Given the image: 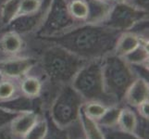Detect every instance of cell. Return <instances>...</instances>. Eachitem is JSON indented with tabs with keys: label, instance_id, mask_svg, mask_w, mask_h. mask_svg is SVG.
I'll return each instance as SVG.
<instances>
[{
	"label": "cell",
	"instance_id": "obj_17",
	"mask_svg": "<svg viewBox=\"0 0 149 139\" xmlns=\"http://www.w3.org/2000/svg\"><path fill=\"white\" fill-rule=\"evenodd\" d=\"M69 12L76 22L85 23L88 17V6L85 0H70L68 2Z\"/></svg>",
	"mask_w": 149,
	"mask_h": 139
},
{
	"label": "cell",
	"instance_id": "obj_24",
	"mask_svg": "<svg viewBox=\"0 0 149 139\" xmlns=\"http://www.w3.org/2000/svg\"><path fill=\"white\" fill-rule=\"evenodd\" d=\"M19 113L20 112H16V111H13V110H10L0 107V128L8 124V122H11V121L19 114Z\"/></svg>",
	"mask_w": 149,
	"mask_h": 139
},
{
	"label": "cell",
	"instance_id": "obj_2",
	"mask_svg": "<svg viewBox=\"0 0 149 139\" xmlns=\"http://www.w3.org/2000/svg\"><path fill=\"white\" fill-rule=\"evenodd\" d=\"M42 45L37 56L38 65L42 68L50 82L61 86L70 85L75 74L84 65L86 60L77 57L62 46L35 38Z\"/></svg>",
	"mask_w": 149,
	"mask_h": 139
},
{
	"label": "cell",
	"instance_id": "obj_3",
	"mask_svg": "<svg viewBox=\"0 0 149 139\" xmlns=\"http://www.w3.org/2000/svg\"><path fill=\"white\" fill-rule=\"evenodd\" d=\"M102 76L106 94L113 100L123 99L136 76L129 64L120 57L109 54L101 59Z\"/></svg>",
	"mask_w": 149,
	"mask_h": 139
},
{
	"label": "cell",
	"instance_id": "obj_15",
	"mask_svg": "<svg viewBox=\"0 0 149 139\" xmlns=\"http://www.w3.org/2000/svg\"><path fill=\"white\" fill-rule=\"evenodd\" d=\"M148 44L146 43H142L137 48L122 57L125 62L130 66L148 65Z\"/></svg>",
	"mask_w": 149,
	"mask_h": 139
},
{
	"label": "cell",
	"instance_id": "obj_13",
	"mask_svg": "<svg viewBox=\"0 0 149 139\" xmlns=\"http://www.w3.org/2000/svg\"><path fill=\"white\" fill-rule=\"evenodd\" d=\"M37 122L38 115L33 111L20 112L11 121V133L16 136H24Z\"/></svg>",
	"mask_w": 149,
	"mask_h": 139
},
{
	"label": "cell",
	"instance_id": "obj_16",
	"mask_svg": "<svg viewBox=\"0 0 149 139\" xmlns=\"http://www.w3.org/2000/svg\"><path fill=\"white\" fill-rule=\"evenodd\" d=\"M22 95L29 98H35L42 92V83L35 76H26L20 84Z\"/></svg>",
	"mask_w": 149,
	"mask_h": 139
},
{
	"label": "cell",
	"instance_id": "obj_25",
	"mask_svg": "<svg viewBox=\"0 0 149 139\" xmlns=\"http://www.w3.org/2000/svg\"><path fill=\"white\" fill-rule=\"evenodd\" d=\"M121 1L125 2L126 4L130 5V6L139 9V10H143V11L148 12L149 0H121Z\"/></svg>",
	"mask_w": 149,
	"mask_h": 139
},
{
	"label": "cell",
	"instance_id": "obj_30",
	"mask_svg": "<svg viewBox=\"0 0 149 139\" xmlns=\"http://www.w3.org/2000/svg\"><path fill=\"white\" fill-rule=\"evenodd\" d=\"M0 139H2V136H1V135H0Z\"/></svg>",
	"mask_w": 149,
	"mask_h": 139
},
{
	"label": "cell",
	"instance_id": "obj_29",
	"mask_svg": "<svg viewBox=\"0 0 149 139\" xmlns=\"http://www.w3.org/2000/svg\"><path fill=\"white\" fill-rule=\"evenodd\" d=\"M106 1H110V2H115L117 0H106Z\"/></svg>",
	"mask_w": 149,
	"mask_h": 139
},
{
	"label": "cell",
	"instance_id": "obj_1",
	"mask_svg": "<svg viewBox=\"0 0 149 139\" xmlns=\"http://www.w3.org/2000/svg\"><path fill=\"white\" fill-rule=\"evenodd\" d=\"M121 33L100 24H80L55 37L37 38L62 46L86 61L100 59L113 53Z\"/></svg>",
	"mask_w": 149,
	"mask_h": 139
},
{
	"label": "cell",
	"instance_id": "obj_23",
	"mask_svg": "<svg viewBox=\"0 0 149 139\" xmlns=\"http://www.w3.org/2000/svg\"><path fill=\"white\" fill-rule=\"evenodd\" d=\"M48 133V125L45 121L37 122L26 135L24 139H45Z\"/></svg>",
	"mask_w": 149,
	"mask_h": 139
},
{
	"label": "cell",
	"instance_id": "obj_14",
	"mask_svg": "<svg viewBox=\"0 0 149 139\" xmlns=\"http://www.w3.org/2000/svg\"><path fill=\"white\" fill-rule=\"evenodd\" d=\"M142 43L148 44V42L143 41L139 36H137L136 34L131 32H128V31L127 32H122L120 34L119 38L117 39L113 54L122 58V57H124L125 55L129 54L135 48H137Z\"/></svg>",
	"mask_w": 149,
	"mask_h": 139
},
{
	"label": "cell",
	"instance_id": "obj_27",
	"mask_svg": "<svg viewBox=\"0 0 149 139\" xmlns=\"http://www.w3.org/2000/svg\"><path fill=\"white\" fill-rule=\"evenodd\" d=\"M138 110H139V113L141 114L142 118L148 120V117H149V112H148L149 104H148V100L146 101V102H143V103H142L141 105L138 106Z\"/></svg>",
	"mask_w": 149,
	"mask_h": 139
},
{
	"label": "cell",
	"instance_id": "obj_28",
	"mask_svg": "<svg viewBox=\"0 0 149 139\" xmlns=\"http://www.w3.org/2000/svg\"><path fill=\"white\" fill-rule=\"evenodd\" d=\"M47 138L45 139H69V136L68 135L65 133V132H62V131H54L52 133H50V135H47L45 136Z\"/></svg>",
	"mask_w": 149,
	"mask_h": 139
},
{
	"label": "cell",
	"instance_id": "obj_18",
	"mask_svg": "<svg viewBox=\"0 0 149 139\" xmlns=\"http://www.w3.org/2000/svg\"><path fill=\"white\" fill-rule=\"evenodd\" d=\"M79 117L81 119V124H83L84 131L87 136V139H105V136L103 133L97 126L96 122L94 121V119L87 117L84 113L80 111Z\"/></svg>",
	"mask_w": 149,
	"mask_h": 139
},
{
	"label": "cell",
	"instance_id": "obj_20",
	"mask_svg": "<svg viewBox=\"0 0 149 139\" xmlns=\"http://www.w3.org/2000/svg\"><path fill=\"white\" fill-rule=\"evenodd\" d=\"M81 111L91 119H100L107 111V108L99 101H88L81 106Z\"/></svg>",
	"mask_w": 149,
	"mask_h": 139
},
{
	"label": "cell",
	"instance_id": "obj_6",
	"mask_svg": "<svg viewBox=\"0 0 149 139\" xmlns=\"http://www.w3.org/2000/svg\"><path fill=\"white\" fill-rule=\"evenodd\" d=\"M80 23L71 17L66 0H51L43 25L33 37L48 38L63 34Z\"/></svg>",
	"mask_w": 149,
	"mask_h": 139
},
{
	"label": "cell",
	"instance_id": "obj_11",
	"mask_svg": "<svg viewBox=\"0 0 149 139\" xmlns=\"http://www.w3.org/2000/svg\"><path fill=\"white\" fill-rule=\"evenodd\" d=\"M148 82L142 78H136L127 89L123 99L131 106L138 107L148 100Z\"/></svg>",
	"mask_w": 149,
	"mask_h": 139
},
{
	"label": "cell",
	"instance_id": "obj_26",
	"mask_svg": "<svg viewBox=\"0 0 149 139\" xmlns=\"http://www.w3.org/2000/svg\"><path fill=\"white\" fill-rule=\"evenodd\" d=\"M105 139H141L139 137H136L126 132H117V133H109V135H107Z\"/></svg>",
	"mask_w": 149,
	"mask_h": 139
},
{
	"label": "cell",
	"instance_id": "obj_5",
	"mask_svg": "<svg viewBox=\"0 0 149 139\" xmlns=\"http://www.w3.org/2000/svg\"><path fill=\"white\" fill-rule=\"evenodd\" d=\"M84 98L70 85L59 87L51 104V115L59 127L71 124L79 118Z\"/></svg>",
	"mask_w": 149,
	"mask_h": 139
},
{
	"label": "cell",
	"instance_id": "obj_31",
	"mask_svg": "<svg viewBox=\"0 0 149 139\" xmlns=\"http://www.w3.org/2000/svg\"><path fill=\"white\" fill-rule=\"evenodd\" d=\"M66 1H67V2H69V1H70V0H66Z\"/></svg>",
	"mask_w": 149,
	"mask_h": 139
},
{
	"label": "cell",
	"instance_id": "obj_10",
	"mask_svg": "<svg viewBox=\"0 0 149 139\" xmlns=\"http://www.w3.org/2000/svg\"><path fill=\"white\" fill-rule=\"evenodd\" d=\"M25 47L23 37L11 31L0 32V59L22 55Z\"/></svg>",
	"mask_w": 149,
	"mask_h": 139
},
{
	"label": "cell",
	"instance_id": "obj_12",
	"mask_svg": "<svg viewBox=\"0 0 149 139\" xmlns=\"http://www.w3.org/2000/svg\"><path fill=\"white\" fill-rule=\"evenodd\" d=\"M88 6V17L85 23L101 24L109 15L114 2L106 0H85Z\"/></svg>",
	"mask_w": 149,
	"mask_h": 139
},
{
	"label": "cell",
	"instance_id": "obj_22",
	"mask_svg": "<svg viewBox=\"0 0 149 139\" xmlns=\"http://www.w3.org/2000/svg\"><path fill=\"white\" fill-rule=\"evenodd\" d=\"M121 109L117 107H112L107 109L99 120V124L105 127H112L119 123Z\"/></svg>",
	"mask_w": 149,
	"mask_h": 139
},
{
	"label": "cell",
	"instance_id": "obj_21",
	"mask_svg": "<svg viewBox=\"0 0 149 139\" xmlns=\"http://www.w3.org/2000/svg\"><path fill=\"white\" fill-rule=\"evenodd\" d=\"M18 91L17 85L13 83L12 79H4L0 81V102H6L15 98Z\"/></svg>",
	"mask_w": 149,
	"mask_h": 139
},
{
	"label": "cell",
	"instance_id": "obj_7",
	"mask_svg": "<svg viewBox=\"0 0 149 139\" xmlns=\"http://www.w3.org/2000/svg\"><path fill=\"white\" fill-rule=\"evenodd\" d=\"M146 18H148V12L137 9L121 0H117L100 25L122 33L129 31L136 22Z\"/></svg>",
	"mask_w": 149,
	"mask_h": 139
},
{
	"label": "cell",
	"instance_id": "obj_8",
	"mask_svg": "<svg viewBox=\"0 0 149 139\" xmlns=\"http://www.w3.org/2000/svg\"><path fill=\"white\" fill-rule=\"evenodd\" d=\"M50 2L51 0H45L43 8L36 13L14 18L10 20L8 24L0 29V32L11 31V32L17 33L22 37L34 36L44 23L50 6Z\"/></svg>",
	"mask_w": 149,
	"mask_h": 139
},
{
	"label": "cell",
	"instance_id": "obj_19",
	"mask_svg": "<svg viewBox=\"0 0 149 139\" xmlns=\"http://www.w3.org/2000/svg\"><path fill=\"white\" fill-rule=\"evenodd\" d=\"M137 122V118L132 110L129 109H121L119 123L123 131L129 133H133L136 129Z\"/></svg>",
	"mask_w": 149,
	"mask_h": 139
},
{
	"label": "cell",
	"instance_id": "obj_9",
	"mask_svg": "<svg viewBox=\"0 0 149 139\" xmlns=\"http://www.w3.org/2000/svg\"><path fill=\"white\" fill-rule=\"evenodd\" d=\"M36 56L19 55L0 59V75L8 79H18L26 76L29 71L38 65Z\"/></svg>",
	"mask_w": 149,
	"mask_h": 139
},
{
	"label": "cell",
	"instance_id": "obj_4",
	"mask_svg": "<svg viewBox=\"0 0 149 139\" xmlns=\"http://www.w3.org/2000/svg\"><path fill=\"white\" fill-rule=\"evenodd\" d=\"M101 59L86 61L70 82V85L79 93L84 100L99 101L102 103L109 99L114 101L105 92Z\"/></svg>",
	"mask_w": 149,
	"mask_h": 139
}]
</instances>
